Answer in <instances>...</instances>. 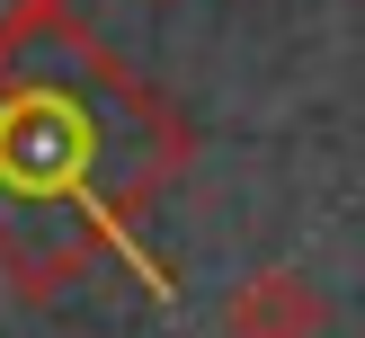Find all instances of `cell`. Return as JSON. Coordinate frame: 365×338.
<instances>
[{"instance_id":"cell-1","label":"cell","mask_w":365,"mask_h":338,"mask_svg":"<svg viewBox=\"0 0 365 338\" xmlns=\"http://www.w3.org/2000/svg\"><path fill=\"white\" fill-rule=\"evenodd\" d=\"M187 160V125L143 71L53 9L0 45V276L53 302L71 276L125 249Z\"/></svg>"},{"instance_id":"cell-2","label":"cell","mask_w":365,"mask_h":338,"mask_svg":"<svg viewBox=\"0 0 365 338\" xmlns=\"http://www.w3.org/2000/svg\"><path fill=\"white\" fill-rule=\"evenodd\" d=\"M330 329V294L294 267H250L223 294V338H321Z\"/></svg>"},{"instance_id":"cell-3","label":"cell","mask_w":365,"mask_h":338,"mask_svg":"<svg viewBox=\"0 0 365 338\" xmlns=\"http://www.w3.org/2000/svg\"><path fill=\"white\" fill-rule=\"evenodd\" d=\"M53 9H63V0H0V45H9V36H27V27H45Z\"/></svg>"}]
</instances>
